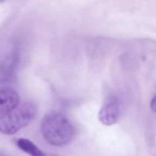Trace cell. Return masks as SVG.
I'll return each mask as SVG.
<instances>
[{
    "label": "cell",
    "instance_id": "cell-5",
    "mask_svg": "<svg viewBox=\"0 0 156 156\" xmlns=\"http://www.w3.org/2000/svg\"><path fill=\"white\" fill-rule=\"evenodd\" d=\"M16 146L20 149L23 152L27 153L30 156H47L34 142L27 138H19L16 141Z\"/></svg>",
    "mask_w": 156,
    "mask_h": 156
},
{
    "label": "cell",
    "instance_id": "cell-7",
    "mask_svg": "<svg viewBox=\"0 0 156 156\" xmlns=\"http://www.w3.org/2000/svg\"><path fill=\"white\" fill-rule=\"evenodd\" d=\"M0 156H6V155H3V154H0Z\"/></svg>",
    "mask_w": 156,
    "mask_h": 156
},
{
    "label": "cell",
    "instance_id": "cell-4",
    "mask_svg": "<svg viewBox=\"0 0 156 156\" xmlns=\"http://www.w3.org/2000/svg\"><path fill=\"white\" fill-rule=\"evenodd\" d=\"M20 103V96L14 89L6 88L0 90V116L12 111Z\"/></svg>",
    "mask_w": 156,
    "mask_h": 156
},
{
    "label": "cell",
    "instance_id": "cell-6",
    "mask_svg": "<svg viewBox=\"0 0 156 156\" xmlns=\"http://www.w3.org/2000/svg\"><path fill=\"white\" fill-rule=\"evenodd\" d=\"M150 108L151 110L153 111L154 113H156V94L152 97V100H151V103H150Z\"/></svg>",
    "mask_w": 156,
    "mask_h": 156
},
{
    "label": "cell",
    "instance_id": "cell-3",
    "mask_svg": "<svg viewBox=\"0 0 156 156\" xmlns=\"http://www.w3.org/2000/svg\"><path fill=\"white\" fill-rule=\"evenodd\" d=\"M121 116L120 102L117 96H109L98 113V120L105 126H112L118 123Z\"/></svg>",
    "mask_w": 156,
    "mask_h": 156
},
{
    "label": "cell",
    "instance_id": "cell-2",
    "mask_svg": "<svg viewBox=\"0 0 156 156\" xmlns=\"http://www.w3.org/2000/svg\"><path fill=\"white\" fill-rule=\"evenodd\" d=\"M37 108L33 103L27 102L18 105L12 111L0 116V133L3 135H14L28 126L36 117Z\"/></svg>",
    "mask_w": 156,
    "mask_h": 156
},
{
    "label": "cell",
    "instance_id": "cell-8",
    "mask_svg": "<svg viewBox=\"0 0 156 156\" xmlns=\"http://www.w3.org/2000/svg\"><path fill=\"white\" fill-rule=\"evenodd\" d=\"M0 1H3V0H0Z\"/></svg>",
    "mask_w": 156,
    "mask_h": 156
},
{
    "label": "cell",
    "instance_id": "cell-1",
    "mask_svg": "<svg viewBox=\"0 0 156 156\" xmlns=\"http://www.w3.org/2000/svg\"><path fill=\"white\" fill-rule=\"evenodd\" d=\"M41 131L46 141L54 146H65L69 144L76 134L69 119L58 111H51L43 118Z\"/></svg>",
    "mask_w": 156,
    "mask_h": 156
}]
</instances>
